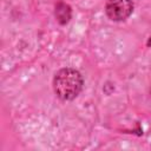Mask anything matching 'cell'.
<instances>
[{
    "instance_id": "obj_3",
    "label": "cell",
    "mask_w": 151,
    "mask_h": 151,
    "mask_svg": "<svg viewBox=\"0 0 151 151\" xmlns=\"http://www.w3.org/2000/svg\"><path fill=\"white\" fill-rule=\"evenodd\" d=\"M55 18H57V21L61 25H65L70 21L71 19V15H72V12H71V7L63 2V1H59L57 5H55Z\"/></svg>"
},
{
    "instance_id": "obj_1",
    "label": "cell",
    "mask_w": 151,
    "mask_h": 151,
    "mask_svg": "<svg viewBox=\"0 0 151 151\" xmlns=\"http://www.w3.org/2000/svg\"><path fill=\"white\" fill-rule=\"evenodd\" d=\"M83 78L74 68H61L58 71L53 79V88L55 94L63 100L74 99L81 91Z\"/></svg>"
},
{
    "instance_id": "obj_4",
    "label": "cell",
    "mask_w": 151,
    "mask_h": 151,
    "mask_svg": "<svg viewBox=\"0 0 151 151\" xmlns=\"http://www.w3.org/2000/svg\"><path fill=\"white\" fill-rule=\"evenodd\" d=\"M147 45H149V46H151V37H150V38H149V40H147Z\"/></svg>"
},
{
    "instance_id": "obj_2",
    "label": "cell",
    "mask_w": 151,
    "mask_h": 151,
    "mask_svg": "<svg viewBox=\"0 0 151 151\" xmlns=\"http://www.w3.org/2000/svg\"><path fill=\"white\" fill-rule=\"evenodd\" d=\"M105 11L111 20L122 21L132 13L133 4L132 0H107Z\"/></svg>"
}]
</instances>
